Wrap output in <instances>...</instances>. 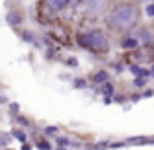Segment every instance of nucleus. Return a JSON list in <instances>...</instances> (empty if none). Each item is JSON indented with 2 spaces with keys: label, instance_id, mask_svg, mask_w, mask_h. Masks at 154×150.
<instances>
[{
  "label": "nucleus",
  "instance_id": "10",
  "mask_svg": "<svg viewBox=\"0 0 154 150\" xmlns=\"http://www.w3.org/2000/svg\"><path fill=\"white\" fill-rule=\"evenodd\" d=\"M31 142H33L35 150H53L55 148L51 144V140L47 139V136H43V135H37V131L31 133Z\"/></svg>",
  "mask_w": 154,
  "mask_h": 150
},
{
  "label": "nucleus",
  "instance_id": "1",
  "mask_svg": "<svg viewBox=\"0 0 154 150\" xmlns=\"http://www.w3.org/2000/svg\"><path fill=\"white\" fill-rule=\"evenodd\" d=\"M105 27L113 33L127 35L140 26V4L137 0H119L103 16Z\"/></svg>",
  "mask_w": 154,
  "mask_h": 150
},
{
  "label": "nucleus",
  "instance_id": "26",
  "mask_svg": "<svg viewBox=\"0 0 154 150\" xmlns=\"http://www.w3.org/2000/svg\"><path fill=\"white\" fill-rule=\"evenodd\" d=\"M143 99V96H140V92H135V94H129V101L131 103H137V101Z\"/></svg>",
  "mask_w": 154,
  "mask_h": 150
},
{
  "label": "nucleus",
  "instance_id": "7",
  "mask_svg": "<svg viewBox=\"0 0 154 150\" xmlns=\"http://www.w3.org/2000/svg\"><path fill=\"white\" fill-rule=\"evenodd\" d=\"M88 80H90L92 86L100 88L102 84H105V82H109V80H111V72H109L107 68H98V70H94V72H90V74H88Z\"/></svg>",
  "mask_w": 154,
  "mask_h": 150
},
{
  "label": "nucleus",
  "instance_id": "15",
  "mask_svg": "<svg viewBox=\"0 0 154 150\" xmlns=\"http://www.w3.org/2000/svg\"><path fill=\"white\" fill-rule=\"evenodd\" d=\"M10 133H12V139H14V140H18L20 144H23V142H29V133H27V129L14 127Z\"/></svg>",
  "mask_w": 154,
  "mask_h": 150
},
{
  "label": "nucleus",
  "instance_id": "31",
  "mask_svg": "<svg viewBox=\"0 0 154 150\" xmlns=\"http://www.w3.org/2000/svg\"><path fill=\"white\" fill-rule=\"evenodd\" d=\"M148 68H150V78H154V63H152V64H150Z\"/></svg>",
  "mask_w": 154,
  "mask_h": 150
},
{
  "label": "nucleus",
  "instance_id": "5",
  "mask_svg": "<svg viewBox=\"0 0 154 150\" xmlns=\"http://www.w3.org/2000/svg\"><path fill=\"white\" fill-rule=\"evenodd\" d=\"M6 23L10 27H14V29H20V27L26 23V14H23L20 8H12L6 14Z\"/></svg>",
  "mask_w": 154,
  "mask_h": 150
},
{
  "label": "nucleus",
  "instance_id": "32",
  "mask_svg": "<svg viewBox=\"0 0 154 150\" xmlns=\"http://www.w3.org/2000/svg\"><path fill=\"white\" fill-rule=\"evenodd\" d=\"M150 2H154V0H150Z\"/></svg>",
  "mask_w": 154,
  "mask_h": 150
},
{
  "label": "nucleus",
  "instance_id": "14",
  "mask_svg": "<svg viewBox=\"0 0 154 150\" xmlns=\"http://www.w3.org/2000/svg\"><path fill=\"white\" fill-rule=\"evenodd\" d=\"M14 125L16 127H22V129H27V131H31V129H35V123H33V119H29V117H26V115H16L14 119Z\"/></svg>",
  "mask_w": 154,
  "mask_h": 150
},
{
  "label": "nucleus",
  "instance_id": "25",
  "mask_svg": "<svg viewBox=\"0 0 154 150\" xmlns=\"http://www.w3.org/2000/svg\"><path fill=\"white\" fill-rule=\"evenodd\" d=\"M59 80H63V82H70V84H72L74 76H72L70 72H63V74H59Z\"/></svg>",
  "mask_w": 154,
  "mask_h": 150
},
{
  "label": "nucleus",
  "instance_id": "33",
  "mask_svg": "<svg viewBox=\"0 0 154 150\" xmlns=\"http://www.w3.org/2000/svg\"><path fill=\"white\" fill-rule=\"evenodd\" d=\"M6 150H8V148H6Z\"/></svg>",
  "mask_w": 154,
  "mask_h": 150
},
{
  "label": "nucleus",
  "instance_id": "16",
  "mask_svg": "<svg viewBox=\"0 0 154 150\" xmlns=\"http://www.w3.org/2000/svg\"><path fill=\"white\" fill-rule=\"evenodd\" d=\"M41 135L47 136V139H57L60 135V127L59 125H47V127L41 129Z\"/></svg>",
  "mask_w": 154,
  "mask_h": 150
},
{
  "label": "nucleus",
  "instance_id": "28",
  "mask_svg": "<svg viewBox=\"0 0 154 150\" xmlns=\"http://www.w3.org/2000/svg\"><path fill=\"white\" fill-rule=\"evenodd\" d=\"M20 150H35V146H33V142H23Z\"/></svg>",
  "mask_w": 154,
  "mask_h": 150
},
{
  "label": "nucleus",
  "instance_id": "2",
  "mask_svg": "<svg viewBox=\"0 0 154 150\" xmlns=\"http://www.w3.org/2000/svg\"><path fill=\"white\" fill-rule=\"evenodd\" d=\"M74 45L82 51H88L90 55L103 57L111 49L109 35L102 27H90V29H80L74 33Z\"/></svg>",
  "mask_w": 154,
  "mask_h": 150
},
{
  "label": "nucleus",
  "instance_id": "20",
  "mask_svg": "<svg viewBox=\"0 0 154 150\" xmlns=\"http://www.w3.org/2000/svg\"><path fill=\"white\" fill-rule=\"evenodd\" d=\"M146 84H148V78H133V88L137 92L146 90Z\"/></svg>",
  "mask_w": 154,
  "mask_h": 150
},
{
  "label": "nucleus",
  "instance_id": "12",
  "mask_svg": "<svg viewBox=\"0 0 154 150\" xmlns=\"http://www.w3.org/2000/svg\"><path fill=\"white\" fill-rule=\"evenodd\" d=\"M96 94H100L102 98H113V96L117 94V86H115V82H105V84H102L100 88H96Z\"/></svg>",
  "mask_w": 154,
  "mask_h": 150
},
{
  "label": "nucleus",
  "instance_id": "9",
  "mask_svg": "<svg viewBox=\"0 0 154 150\" xmlns=\"http://www.w3.org/2000/svg\"><path fill=\"white\" fill-rule=\"evenodd\" d=\"M119 47L123 51L131 53V51L140 49V43H139V39H137L133 33H127V35H121V37H119Z\"/></svg>",
  "mask_w": 154,
  "mask_h": 150
},
{
  "label": "nucleus",
  "instance_id": "3",
  "mask_svg": "<svg viewBox=\"0 0 154 150\" xmlns=\"http://www.w3.org/2000/svg\"><path fill=\"white\" fill-rule=\"evenodd\" d=\"M111 2L113 0H80V6L88 18H100L111 10Z\"/></svg>",
  "mask_w": 154,
  "mask_h": 150
},
{
  "label": "nucleus",
  "instance_id": "6",
  "mask_svg": "<svg viewBox=\"0 0 154 150\" xmlns=\"http://www.w3.org/2000/svg\"><path fill=\"white\" fill-rule=\"evenodd\" d=\"M47 33L51 35V37H53V41H55L59 47H60V45H64V47H66V45H70V43H68V31L64 29V27L60 26V23H55V26H53L51 29L47 31Z\"/></svg>",
  "mask_w": 154,
  "mask_h": 150
},
{
  "label": "nucleus",
  "instance_id": "13",
  "mask_svg": "<svg viewBox=\"0 0 154 150\" xmlns=\"http://www.w3.org/2000/svg\"><path fill=\"white\" fill-rule=\"evenodd\" d=\"M43 59L49 60V63H60L63 57H60V47H45V53H43Z\"/></svg>",
  "mask_w": 154,
  "mask_h": 150
},
{
  "label": "nucleus",
  "instance_id": "23",
  "mask_svg": "<svg viewBox=\"0 0 154 150\" xmlns=\"http://www.w3.org/2000/svg\"><path fill=\"white\" fill-rule=\"evenodd\" d=\"M125 101H129V94H121V92H117L115 96H113V103H123Z\"/></svg>",
  "mask_w": 154,
  "mask_h": 150
},
{
  "label": "nucleus",
  "instance_id": "18",
  "mask_svg": "<svg viewBox=\"0 0 154 150\" xmlns=\"http://www.w3.org/2000/svg\"><path fill=\"white\" fill-rule=\"evenodd\" d=\"M109 66H111V70L115 72V74H121V72H123L129 64H127V60H125V59H119V60H111V63H109Z\"/></svg>",
  "mask_w": 154,
  "mask_h": 150
},
{
  "label": "nucleus",
  "instance_id": "27",
  "mask_svg": "<svg viewBox=\"0 0 154 150\" xmlns=\"http://www.w3.org/2000/svg\"><path fill=\"white\" fill-rule=\"evenodd\" d=\"M140 96H143V99L152 98V96H154V88H146V90H143V92H140Z\"/></svg>",
  "mask_w": 154,
  "mask_h": 150
},
{
  "label": "nucleus",
  "instance_id": "24",
  "mask_svg": "<svg viewBox=\"0 0 154 150\" xmlns=\"http://www.w3.org/2000/svg\"><path fill=\"white\" fill-rule=\"evenodd\" d=\"M144 14H146L148 18H154V2H148L146 6H144Z\"/></svg>",
  "mask_w": 154,
  "mask_h": 150
},
{
  "label": "nucleus",
  "instance_id": "11",
  "mask_svg": "<svg viewBox=\"0 0 154 150\" xmlns=\"http://www.w3.org/2000/svg\"><path fill=\"white\" fill-rule=\"evenodd\" d=\"M129 70L135 78H150V68L144 64H137V63H129Z\"/></svg>",
  "mask_w": 154,
  "mask_h": 150
},
{
  "label": "nucleus",
  "instance_id": "4",
  "mask_svg": "<svg viewBox=\"0 0 154 150\" xmlns=\"http://www.w3.org/2000/svg\"><path fill=\"white\" fill-rule=\"evenodd\" d=\"M133 35L139 39L143 49H152L154 47V27L146 26V23H140V26L133 31Z\"/></svg>",
  "mask_w": 154,
  "mask_h": 150
},
{
  "label": "nucleus",
  "instance_id": "21",
  "mask_svg": "<svg viewBox=\"0 0 154 150\" xmlns=\"http://www.w3.org/2000/svg\"><path fill=\"white\" fill-rule=\"evenodd\" d=\"M12 140H14L12 139V133H2L0 131V148H8Z\"/></svg>",
  "mask_w": 154,
  "mask_h": 150
},
{
  "label": "nucleus",
  "instance_id": "30",
  "mask_svg": "<svg viewBox=\"0 0 154 150\" xmlns=\"http://www.w3.org/2000/svg\"><path fill=\"white\" fill-rule=\"evenodd\" d=\"M103 103H105V105H109V103H113V98H103Z\"/></svg>",
  "mask_w": 154,
  "mask_h": 150
},
{
  "label": "nucleus",
  "instance_id": "22",
  "mask_svg": "<svg viewBox=\"0 0 154 150\" xmlns=\"http://www.w3.org/2000/svg\"><path fill=\"white\" fill-rule=\"evenodd\" d=\"M8 111H10L12 117L20 115V103H18V101H10V103H8Z\"/></svg>",
  "mask_w": 154,
  "mask_h": 150
},
{
  "label": "nucleus",
  "instance_id": "29",
  "mask_svg": "<svg viewBox=\"0 0 154 150\" xmlns=\"http://www.w3.org/2000/svg\"><path fill=\"white\" fill-rule=\"evenodd\" d=\"M6 103H10V101L6 99V96H4V94H0V105H6Z\"/></svg>",
  "mask_w": 154,
  "mask_h": 150
},
{
  "label": "nucleus",
  "instance_id": "8",
  "mask_svg": "<svg viewBox=\"0 0 154 150\" xmlns=\"http://www.w3.org/2000/svg\"><path fill=\"white\" fill-rule=\"evenodd\" d=\"M16 31H18V35H20V39H22V41H26V43H29V45H33L35 49H39V47L43 45L41 39H39V35L35 33V31L27 29V27H20V29H16Z\"/></svg>",
  "mask_w": 154,
  "mask_h": 150
},
{
  "label": "nucleus",
  "instance_id": "19",
  "mask_svg": "<svg viewBox=\"0 0 154 150\" xmlns=\"http://www.w3.org/2000/svg\"><path fill=\"white\" fill-rule=\"evenodd\" d=\"M60 63L64 64V66H68V68H78V59H76L74 55H66V57H63V60Z\"/></svg>",
  "mask_w": 154,
  "mask_h": 150
},
{
  "label": "nucleus",
  "instance_id": "17",
  "mask_svg": "<svg viewBox=\"0 0 154 150\" xmlns=\"http://www.w3.org/2000/svg\"><path fill=\"white\" fill-rule=\"evenodd\" d=\"M88 86H92L90 80H88V76H74V80H72V88H76V90H86Z\"/></svg>",
  "mask_w": 154,
  "mask_h": 150
}]
</instances>
